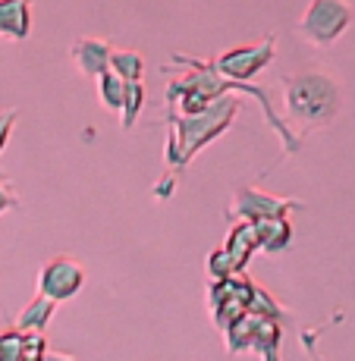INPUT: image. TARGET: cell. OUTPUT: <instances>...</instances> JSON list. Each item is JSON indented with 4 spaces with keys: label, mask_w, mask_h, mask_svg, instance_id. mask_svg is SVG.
<instances>
[{
    "label": "cell",
    "mask_w": 355,
    "mask_h": 361,
    "mask_svg": "<svg viewBox=\"0 0 355 361\" xmlns=\"http://www.w3.org/2000/svg\"><path fill=\"white\" fill-rule=\"evenodd\" d=\"M283 98H287V114L302 129L327 126L337 120L339 107H343V92H339L337 79L321 69H308L283 79Z\"/></svg>",
    "instance_id": "1"
},
{
    "label": "cell",
    "mask_w": 355,
    "mask_h": 361,
    "mask_svg": "<svg viewBox=\"0 0 355 361\" xmlns=\"http://www.w3.org/2000/svg\"><path fill=\"white\" fill-rule=\"evenodd\" d=\"M236 110H239V104L233 98H217L207 104L205 110H198V114L170 116V145H167L170 164H176L183 170L205 145H211L233 123Z\"/></svg>",
    "instance_id": "2"
},
{
    "label": "cell",
    "mask_w": 355,
    "mask_h": 361,
    "mask_svg": "<svg viewBox=\"0 0 355 361\" xmlns=\"http://www.w3.org/2000/svg\"><path fill=\"white\" fill-rule=\"evenodd\" d=\"M349 25H352L349 0H311L302 23H299V32H302V38L308 44L330 47Z\"/></svg>",
    "instance_id": "3"
},
{
    "label": "cell",
    "mask_w": 355,
    "mask_h": 361,
    "mask_svg": "<svg viewBox=\"0 0 355 361\" xmlns=\"http://www.w3.org/2000/svg\"><path fill=\"white\" fill-rule=\"evenodd\" d=\"M274 51H277V38L267 35L261 44H252V47H233V51L220 54L214 60V66L227 75V79H236V82H248L252 75H258L264 66L274 60Z\"/></svg>",
    "instance_id": "4"
},
{
    "label": "cell",
    "mask_w": 355,
    "mask_h": 361,
    "mask_svg": "<svg viewBox=\"0 0 355 361\" xmlns=\"http://www.w3.org/2000/svg\"><path fill=\"white\" fill-rule=\"evenodd\" d=\"M85 286V267L76 258H51L38 274V293L51 295L54 302H66V298L79 295V289Z\"/></svg>",
    "instance_id": "5"
},
{
    "label": "cell",
    "mask_w": 355,
    "mask_h": 361,
    "mask_svg": "<svg viewBox=\"0 0 355 361\" xmlns=\"http://www.w3.org/2000/svg\"><path fill=\"white\" fill-rule=\"evenodd\" d=\"M302 201L299 198H277V195H264L258 189H236L233 204H229L227 217H239V220H261V217H287L289 211H299Z\"/></svg>",
    "instance_id": "6"
},
{
    "label": "cell",
    "mask_w": 355,
    "mask_h": 361,
    "mask_svg": "<svg viewBox=\"0 0 355 361\" xmlns=\"http://www.w3.org/2000/svg\"><path fill=\"white\" fill-rule=\"evenodd\" d=\"M73 60L79 63V69L85 75H101L104 69H110V57H114V44L104 38H79L73 47H69Z\"/></svg>",
    "instance_id": "7"
},
{
    "label": "cell",
    "mask_w": 355,
    "mask_h": 361,
    "mask_svg": "<svg viewBox=\"0 0 355 361\" xmlns=\"http://www.w3.org/2000/svg\"><path fill=\"white\" fill-rule=\"evenodd\" d=\"M32 32V0H0V35L25 41Z\"/></svg>",
    "instance_id": "8"
},
{
    "label": "cell",
    "mask_w": 355,
    "mask_h": 361,
    "mask_svg": "<svg viewBox=\"0 0 355 361\" xmlns=\"http://www.w3.org/2000/svg\"><path fill=\"white\" fill-rule=\"evenodd\" d=\"M224 248H227L229 255H233L236 270L246 267V261L252 258V252H258V248H261V242H258V226H255V220H242V224L236 226L233 233H229V239H227Z\"/></svg>",
    "instance_id": "9"
},
{
    "label": "cell",
    "mask_w": 355,
    "mask_h": 361,
    "mask_svg": "<svg viewBox=\"0 0 355 361\" xmlns=\"http://www.w3.org/2000/svg\"><path fill=\"white\" fill-rule=\"evenodd\" d=\"M258 226V242L264 252H283L292 242V226L287 217H261L255 220Z\"/></svg>",
    "instance_id": "10"
},
{
    "label": "cell",
    "mask_w": 355,
    "mask_h": 361,
    "mask_svg": "<svg viewBox=\"0 0 355 361\" xmlns=\"http://www.w3.org/2000/svg\"><path fill=\"white\" fill-rule=\"evenodd\" d=\"M54 311H57V302H54L51 295L38 293V295H35L32 302L23 308V314H19L16 327H19V330H41V333H44V327L51 324V317H54Z\"/></svg>",
    "instance_id": "11"
},
{
    "label": "cell",
    "mask_w": 355,
    "mask_h": 361,
    "mask_svg": "<svg viewBox=\"0 0 355 361\" xmlns=\"http://www.w3.org/2000/svg\"><path fill=\"white\" fill-rule=\"evenodd\" d=\"M97 98L107 110H120L123 107V98H126V79L114 69H104L97 75Z\"/></svg>",
    "instance_id": "12"
},
{
    "label": "cell",
    "mask_w": 355,
    "mask_h": 361,
    "mask_svg": "<svg viewBox=\"0 0 355 361\" xmlns=\"http://www.w3.org/2000/svg\"><path fill=\"white\" fill-rule=\"evenodd\" d=\"M110 69L120 73L126 82H142V73H145V60L138 51H114L110 57Z\"/></svg>",
    "instance_id": "13"
},
{
    "label": "cell",
    "mask_w": 355,
    "mask_h": 361,
    "mask_svg": "<svg viewBox=\"0 0 355 361\" xmlns=\"http://www.w3.org/2000/svg\"><path fill=\"white\" fill-rule=\"evenodd\" d=\"M142 104H145V88L142 82H126V98H123L120 107V129H132L142 114Z\"/></svg>",
    "instance_id": "14"
},
{
    "label": "cell",
    "mask_w": 355,
    "mask_h": 361,
    "mask_svg": "<svg viewBox=\"0 0 355 361\" xmlns=\"http://www.w3.org/2000/svg\"><path fill=\"white\" fill-rule=\"evenodd\" d=\"M207 274H211L214 280H224V276H233V274H239V270H236L233 255H229L227 248H217V252H211V258H207Z\"/></svg>",
    "instance_id": "15"
},
{
    "label": "cell",
    "mask_w": 355,
    "mask_h": 361,
    "mask_svg": "<svg viewBox=\"0 0 355 361\" xmlns=\"http://www.w3.org/2000/svg\"><path fill=\"white\" fill-rule=\"evenodd\" d=\"M47 352V343L41 336V330H25V339H23V358L25 361H35Z\"/></svg>",
    "instance_id": "16"
},
{
    "label": "cell",
    "mask_w": 355,
    "mask_h": 361,
    "mask_svg": "<svg viewBox=\"0 0 355 361\" xmlns=\"http://www.w3.org/2000/svg\"><path fill=\"white\" fill-rule=\"evenodd\" d=\"M19 204V195L13 192V185H10V179L6 176H0V214H6V211H13V207Z\"/></svg>",
    "instance_id": "17"
},
{
    "label": "cell",
    "mask_w": 355,
    "mask_h": 361,
    "mask_svg": "<svg viewBox=\"0 0 355 361\" xmlns=\"http://www.w3.org/2000/svg\"><path fill=\"white\" fill-rule=\"evenodd\" d=\"M16 110H4L0 114V151L6 148V142H10V132H13V126H16Z\"/></svg>",
    "instance_id": "18"
}]
</instances>
